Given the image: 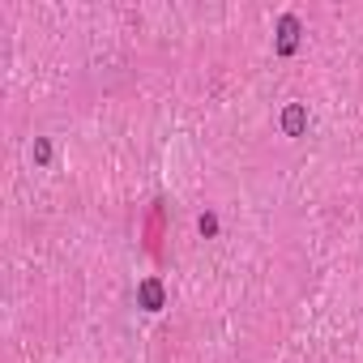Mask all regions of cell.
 <instances>
[{
  "mask_svg": "<svg viewBox=\"0 0 363 363\" xmlns=\"http://www.w3.org/2000/svg\"><path fill=\"white\" fill-rule=\"evenodd\" d=\"M299 35H303V26H299V18L295 13H282L278 18V56H295L299 52Z\"/></svg>",
  "mask_w": 363,
  "mask_h": 363,
  "instance_id": "1",
  "label": "cell"
},
{
  "mask_svg": "<svg viewBox=\"0 0 363 363\" xmlns=\"http://www.w3.org/2000/svg\"><path fill=\"white\" fill-rule=\"evenodd\" d=\"M137 303H141L145 312H158V308L167 303V286H162V278H141V282H137Z\"/></svg>",
  "mask_w": 363,
  "mask_h": 363,
  "instance_id": "2",
  "label": "cell"
},
{
  "mask_svg": "<svg viewBox=\"0 0 363 363\" xmlns=\"http://www.w3.org/2000/svg\"><path fill=\"white\" fill-rule=\"evenodd\" d=\"M197 227H201V235H218V218H214V214H201Z\"/></svg>",
  "mask_w": 363,
  "mask_h": 363,
  "instance_id": "4",
  "label": "cell"
},
{
  "mask_svg": "<svg viewBox=\"0 0 363 363\" xmlns=\"http://www.w3.org/2000/svg\"><path fill=\"white\" fill-rule=\"evenodd\" d=\"M303 128H308V107L303 103H286L282 107V133L286 137H299Z\"/></svg>",
  "mask_w": 363,
  "mask_h": 363,
  "instance_id": "3",
  "label": "cell"
},
{
  "mask_svg": "<svg viewBox=\"0 0 363 363\" xmlns=\"http://www.w3.org/2000/svg\"><path fill=\"white\" fill-rule=\"evenodd\" d=\"M35 158H39V162H48V158H52V145H48V141H39V145H35Z\"/></svg>",
  "mask_w": 363,
  "mask_h": 363,
  "instance_id": "5",
  "label": "cell"
}]
</instances>
